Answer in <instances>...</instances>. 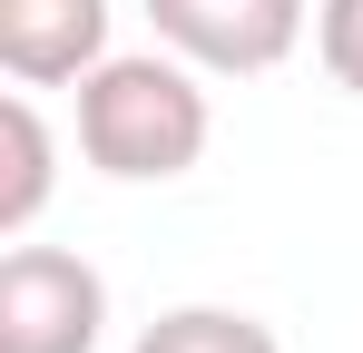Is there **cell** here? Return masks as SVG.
<instances>
[{"mask_svg": "<svg viewBox=\"0 0 363 353\" xmlns=\"http://www.w3.org/2000/svg\"><path fill=\"white\" fill-rule=\"evenodd\" d=\"M157 40L216 79H265L285 69L295 40L314 30V0H147Z\"/></svg>", "mask_w": 363, "mask_h": 353, "instance_id": "obj_3", "label": "cell"}, {"mask_svg": "<svg viewBox=\"0 0 363 353\" xmlns=\"http://www.w3.org/2000/svg\"><path fill=\"white\" fill-rule=\"evenodd\" d=\"M0 235H30L40 226V206H50V186H60V147H50V118L30 89H10L0 99Z\"/></svg>", "mask_w": 363, "mask_h": 353, "instance_id": "obj_5", "label": "cell"}, {"mask_svg": "<svg viewBox=\"0 0 363 353\" xmlns=\"http://www.w3.org/2000/svg\"><path fill=\"white\" fill-rule=\"evenodd\" d=\"M216 108L196 89V59L177 50H108L79 79V157L118 186H167L206 157Z\"/></svg>", "mask_w": 363, "mask_h": 353, "instance_id": "obj_1", "label": "cell"}, {"mask_svg": "<svg viewBox=\"0 0 363 353\" xmlns=\"http://www.w3.org/2000/svg\"><path fill=\"white\" fill-rule=\"evenodd\" d=\"M138 353H285V344H275V324H255L236 304H177L138 334Z\"/></svg>", "mask_w": 363, "mask_h": 353, "instance_id": "obj_6", "label": "cell"}, {"mask_svg": "<svg viewBox=\"0 0 363 353\" xmlns=\"http://www.w3.org/2000/svg\"><path fill=\"white\" fill-rule=\"evenodd\" d=\"M108 59V0H0V69L20 89H60Z\"/></svg>", "mask_w": 363, "mask_h": 353, "instance_id": "obj_4", "label": "cell"}, {"mask_svg": "<svg viewBox=\"0 0 363 353\" xmlns=\"http://www.w3.org/2000/svg\"><path fill=\"white\" fill-rule=\"evenodd\" d=\"M108 334V275L69 245H20L0 255V353H99Z\"/></svg>", "mask_w": 363, "mask_h": 353, "instance_id": "obj_2", "label": "cell"}, {"mask_svg": "<svg viewBox=\"0 0 363 353\" xmlns=\"http://www.w3.org/2000/svg\"><path fill=\"white\" fill-rule=\"evenodd\" d=\"M314 59L334 89L363 99V0H314Z\"/></svg>", "mask_w": 363, "mask_h": 353, "instance_id": "obj_7", "label": "cell"}]
</instances>
